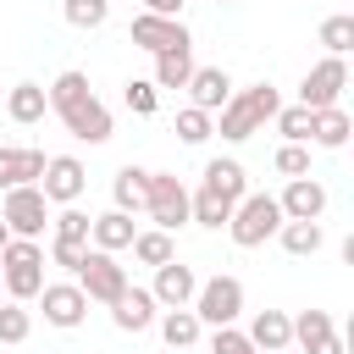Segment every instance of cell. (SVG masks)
<instances>
[{
    "mask_svg": "<svg viewBox=\"0 0 354 354\" xmlns=\"http://www.w3.org/2000/svg\"><path fill=\"white\" fill-rule=\"evenodd\" d=\"M44 94H50V111L66 122L72 138H83V144H105L111 138V111L94 100V88H88L83 72H61Z\"/></svg>",
    "mask_w": 354,
    "mask_h": 354,
    "instance_id": "6da1fadb",
    "label": "cell"
},
{
    "mask_svg": "<svg viewBox=\"0 0 354 354\" xmlns=\"http://www.w3.org/2000/svg\"><path fill=\"white\" fill-rule=\"evenodd\" d=\"M277 105H282V94L271 88V83H254V88H232V100L221 105V122H216V133L221 138H232V144H243V138H254L271 116H277Z\"/></svg>",
    "mask_w": 354,
    "mask_h": 354,
    "instance_id": "7a4b0ae2",
    "label": "cell"
},
{
    "mask_svg": "<svg viewBox=\"0 0 354 354\" xmlns=\"http://www.w3.org/2000/svg\"><path fill=\"white\" fill-rule=\"evenodd\" d=\"M277 227H282V205L271 194H243L227 216V232L238 249H260L266 238H277Z\"/></svg>",
    "mask_w": 354,
    "mask_h": 354,
    "instance_id": "3957f363",
    "label": "cell"
},
{
    "mask_svg": "<svg viewBox=\"0 0 354 354\" xmlns=\"http://www.w3.org/2000/svg\"><path fill=\"white\" fill-rule=\"evenodd\" d=\"M0 271H6V293H11L17 304H28V299H39V288H44V249H39L33 238H6Z\"/></svg>",
    "mask_w": 354,
    "mask_h": 354,
    "instance_id": "277c9868",
    "label": "cell"
},
{
    "mask_svg": "<svg viewBox=\"0 0 354 354\" xmlns=\"http://www.w3.org/2000/svg\"><path fill=\"white\" fill-rule=\"evenodd\" d=\"M194 315H199V326H232L238 315H243V282L238 277H205L199 288H194V304H188Z\"/></svg>",
    "mask_w": 354,
    "mask_h": 354,
    "instance_id": "5b68a950",
    "label": "cell"
},
{
    "mask_svg": "<svg viewBox=\"0 0 354 354\" xmlns=\"http://www.w3.org/2000/svg\"><path fill=\"white\" fill-rule=\"evenodd\" d=\"M144 210H149V221L160 232H177L188 221V188H183V177L177 171H149L144 177Z\"/></svg>",
    "mask_w": 354,
    "mask_h": 354,
    "instance_id": "8992f818",
    "label": "cell"
},
{
    "mask_svg": "<svg viewBox=\"0 0 354 354\" xmlns=\"http://www.w3.org/2000/svg\"><path fill=\"white\" fill-rule=\"evenodd\" d=\"M0 221L11 227V238H39L44 221H50V199L39 194V183H22V188H6V205H0Z\"/></svg>",
    "mask_w": 354,
    "mask_h": 354,
    "instance_id": "52a82bcc",
    "label": "cell"
},
{
    "mask_svg": "<svg viewBox=\"0 0 354 354\" xmlns=\"http://www.w3.org/2000/svg\"><path fill=\"white\" fill-rule=\"evenodd\" d=\"M343 88H348V61H343V55H326V61H315V66L304 72V83H299V105L326 111V105L343 100Z\"/></svg>",
    "mask_w": 354,
    "mask_h": 354,
    "instance_id": "ba28073f",
    "label": "cell"
},
{
    "mask_svg": "<svg viewBox=\"0 0 354 354\" xmlns=\"http://www.w3.org/2000/svg\"><path fill=\"white\" fill-rule=\"evenodd\" d=\"M88 188V171L77 155H44V171H39V194L50 205H77V194Z\"/></svg>",
    "mask_w": 354,
    "mask_h": 354,
    "instance_id": "9c48e42d",
    "label": "cell"
},
{
    "mask_svg": "<svg viewBox=\"0 0 354 354\" xmlns=\"http://www.w3.org/2000/svg\"><path fill=\"white\" fill-rule=\"evenodd\" d=\"M72 277H77V288H83L94 304H111V299L127 288V271H122V266H116V254H105V249H88V254H83V266H77Z\"/></svg>",
    "mask_w": 354,
    "mask_h": 354,
    "instance_id": "30bf717a",
    "label": "cell"
},
{
    "mask_svg": "<svg viewBox=\"0 0 354 354\" xmlns=\"http://www.w3.org/2000/svg\"><path fill=\"white\" fill-rule=\"evenodd\" d=\"M39 310H44L50 326L72 332V326H83V315H88V293H83L77 282H44V288H39Z\"/></svg>",
    "mask_w": 354,
    "mask_h": 354,
    "instance_id": "8fae6325",
    "label": "cell"
},
{
    "mask_svg": "<svg viewBox=\"0 0 354 354\" xmlns=\"http://www.w3.org/2000/svg\"><path fill=\"white\" fill-rule=\"evenodd\" d=\"M127 33H133V44H138V50H149V55L194 44V39H188V28H183V17H155V11H138Z\"/></svg>",
    "mask_w": 354,
    "mask_h": 354,
    "instance_id": "7c38bea8",
    "label": "cell"
},
{
    "mask_svg": "<svg viewBox=\"0 0 354 354\" xmlns=\"http://www.w3.org/2000/svg\"><path fill=\"white\" fill-rule=\"evenodd\" d=\"M282 221H321L326 216V183H315V177H288V188H282Z\"/></svg>",
    "mask_w": 354,
    "mask_h": 354,
    "instance_id": "4fadbf2b",
    "label": "cell"
},
{
    "mask_svg": "<svg viewBox=\"0 0 354 354\" xmlns=\"http://www.w3.org/2000/svg\"><path fill=\"white\" fill-rule=\"evenodd\" d=\"M155 310H160L155 293H149V288H133V282L111 299V321H116L122 332H149V326H155Z\"/></svg>",
    "mask_w": 354,
    "mask_h": 354,
    "instance_id": "5bb4252c",
    "label": "cell"
},
{
    "mask_svg": "<svg viewBox=\"0 0 354 354\" xmlns=\"http://www.w3.org/2000/svg\"><path fill=\"white\" fill-rule=\"evenodd\" d=\"M194 288H199V277H194V266H177V254L166 260V266H155V304H166V310H177V304H194Z\"/></svg>",
    "mask_w": 354,
    "mask_h": 354,
    "instance_id": "9a60e30c",
    "label": "cell"
},
{
    "mask_svg": "<svg viewBox=\"0 0 354 354\" xmlns=\"http://www.w3.org/2000/svg\"><path fill=\"white\" fill-rule=\"evenodd\" d=\"M293 343H299L304 354H343V337L332 332V315H326V310H304V315L293 321Z\"/></svg>",
    "mask_w": 354,
    "mask_h": 354,
    "instance_id": "2e32d148",
    "label": "cell"
},
{
    "mask_svg": "<svg viewBox=\"0 0 354 354\" xmlns=\"http://www.w3.org/2000/svg\"><path fill=\"white\" fill-rule=\"evenodd\" d=\"M183 88L194 94V105H199V111H221V105L232 100V77H227V66H194Z\"/></svg>",
    "mask_w": 354,
    "mask_h": 354,
    "instance_id": "e0dca14e",
    "label": "cell"
},
{
    "mask_svg": "<svg viewBox=\"0 0 354 354\" xmlns=\"http://www.w3.org/2000/svg\"><path fill=\"white\" fill-rule=\"evenodd\" d=\"M133 232H138V227H133V216H127V210H105V216H94V221H88V243H94V249H105V254L127 249V243H133Z\"/></svg>",
    "mask_w": 354,
    "mask_h": 354,
    "instance_id": "ac0fdd59",
    "label": "cell"
},
{
    "mask_svg": "<svg viewBox=\"0 0 354 354\" xmlns=\"http://www.w3.org/2000/svg\"><path fill=\"white\" fill-rule=\"evenodd\" d=\"M249 343H254L260 354H282V348L293 343V321H288L282 310H260V315L249 321Z\"/></svg>",
    "mask_w": 354,
    "mask_h": 354,
    "instance_id": "d6986e66",
    "label": "cell"
},
{
    "mask_svg": "<svg viewBox=\"0 0 354 354\" xmlns=\"http://www.w3.org/2000/svg\"><path fill=\"white\" fill-rule=\"evenodd\" d=\"M44 111H50V94H44L39 83H17V88L6 94V116H11L17 127H33V122H44Z\"/></svg>",
    "mask_w": 354,
    "mask_h": 354,
    "instance_id": "ffe728a7",
    "label": "cell"
},
{
    "mask_svg": "<svg viewBox=\"0 0 354 354\" xmlns=\"http://www.w3.org/2000/svg\"><path fill=\"white\" fill-rule=\"evenodd\" d=\"M39 171H44V149H0V188L39 183Z\"/></svg>",
    "mask_w": 354,
    "mask_h": 354,
    "instance_id": "44dd1931",
    "label": "cell"
},
{
    "mask_svg": "<svg viewBox=\"0 0 354 354\" xmlns=\"http://www.w3.org/2000/svg\"><path fill=\"white\" fill-rule=\"evenodd\" d=\"M348 111L343 105H326V111H310V138L321 144V149H343L348 144Z\"/></svg>",
    "mask_w": 354,
    "mask_h": 354,
    "instance_id": "7402d4cb",
    "label": "cell"
},
{
    "mask_svg": "<svg viewBox=\"0 0 354 354\" xmlns=\"http://www.w3.org/2000/svg\"><path fill=\"white\" fill-rule=\"evenodd\" d=\"M205 188H210V194H221L227 205H238V199L249 194V177H243V166H238V160H205Z\"/></svg>",
    "mask_w": 354,
    "mask_h": 354,
    "instance_id": "603a6c76",
    "label": "cell"
},
{
    "mask_svg": "<svg viewBox=\"0 0 354 354\" xmlns=\"http://www.w3.org/2000/svg\"><path fill=\"white\" fill-rule=\"evenodd\" d=\"M160 337H166V348H194V343H199V315H194L188 304L166 310V315H160Z\"/></svg>",
    "mask_w": 354,
    "mask_h": 354,
    "instance_id": "cb8c5ba5",
    "label": "cell"
},
{
    "mask_svg": "<svg viewBox=\"0 0 354 354\" xmlns=\"http://www.w3.org/2000/svg\"><path fill=\"white\" fill-rule=\"evenodd\" d=\"M188 72H194L188 44H183V50H160V55H155V77H149V83H155V88H183V83H188Z\"/></svg>",
    "mask_w": 354,
    "mask_h": 354,
    "instance_id": "d4e9b609",
    "label": "cell"
},
{
    "mask_svg": "<svg viewBox=\"0 0 354 354\" xmlns=\"http://www.w3.org/2000/svg\"><path fill=\"white\" fill-rule=\"evenodd\" d=\"M277 238H282V249H288V254H315V249L326 243L321 221H282V227H277Z\"/></svg>",
    "mask_w": 354,
    "mask_h": 354,
    "instance_id": "484cf974",
    "label": "cell"
},
{
    "mask_svg": "<svg viewBox=\"0 0 354 354\" xmlns=\"http://www.w3.org/2000/svg\"><path fill=\"white\" fill-rule=\"evenodd\" d=\"M227 216H232V205H227L221 194H210V188L188 194V221H199V227H227Z\"/></svg>",
    "mask_w": 354,
    "mask_h": 354,
    "instance_id": "4316f807",
    "label": "cell"
},
{
    "mask_svg": "<svg viewBox=\"0 0 354 354\" xmlns=\"http://www.w3.org/2000/svg\"><path fill=\"white\" fill-rule=\"evenodd\" d=\"M133 260H144V266H166L177 249H171V232H160V227H149V232H133Z\"/></svg>",
    "mask_w": 354,
    "mask_h": 354,
    "instance_id": "83f0119b",
    "label": "cell"
},
{
    "mask_svg": "<svg viewBox=\"0 0 354 354\" xmlns=\"http://www.w3.org/2000/svg\"><path fill=\"white\" fill-rule=\"evenodd\" d=\"M144 177H149L144 166H122V171H116V188H111V194H116V210H127V216L144 210Z\"/></svg>",
    "mask_w": 354,
    "mask_h": 354,
    "instance_id": "f1b7e54d",
    "label": "cell"
},
{
    "mask_svg": "<svg viewBox=\"0 0 354 354\" xmlns=\"http://www.w3.org/2000/svg\"><path fill=\"white\" fill-rule=\"evenodd\" d=\"M321 44H326V55H348V50H354V17H348V11L326 17V22H321Z\"/></svg>",
    "mask_w": 354,
    "mask_h": 354,
    "instance_id": "f546056e",
    "label": "cell"
},
{
    "mask_svg": "<svg viewBox=\"0 0 354 354\" xmlns=\"http://www.w3.org/2000/svg\"><path fill=\"white\" fill-rule=\"evenodd\" d=\"M277 133L288 138V144H304L310 138V105H277Z\"/></svg>",
    "mask_w": 354,
    "mask_h": 354,
    "instance_id": "4dcf8cb0",
    "label": "cell"
},
{
    "mask_svg": "<svg viewBox=\"0 0 354 354\" xmlns=\"http://www.w3.org/2000/svg\"><path fill=\"white\" fill-rule=\"evenodd\" d=\"M122 100H127V111H133V116H155V105H160V88H155L149 77H127Z\"/></svg>",
    "mask_w": 354,
    "mask_h": 354,
    "instance_id": "1f68e13d",
    "label": "cell"
},
{
    "mask_svg": "<svg viewBox=\"0 0 354 354\" xmlns=\"http://www.w3.org/2000/svg\"><path fill=\"white\" fill-rule=\"evenodd\" d=\"M216 133V122H210V111H199V105H188V111H177V138L183 144H205Z\"/></svg>",
    "mask_w": 354,
    "mask_h": 354,
    "instance_id": "d6a6232c",
    "label": "cell"
},
{
    "mask_svg": "<svg viewBox=\"0 0 354 354\" xmlns=\"http://www.w3.org/2000/svg\"><path fill=\"white\" fill-rule=\"evenodd\" d=\"M28 332H33V315L11 299V304H0V343H28Z\"/></svg>",
    "mask_w": 354,
    "mask_h": 354,
    "instance_id": "836d02e7",
    "label": "cell"
},
{
    "mask_svg": "<svg viewBox=\"0 0 354 354\" xmlns=\"http://www.w3.org/2000/svg\"><path fill=\"white\" fill-rule=\"evenodd\" d=\"M61 11H66V22H72V28H105L111 0H66Z\"/></svg>",
    "mask_w": 354,
    "mask_h": 354,
    "instance_id": "e575fe53",
    "label": "cell"
},
{
    "mask_svg": "<svg viewBox=\"0 0 354 354\" xmlns=\"http://www.w3.org/2000/svg\"><path fill=\"white\" fill-rule=\"evenodd\" d=\"M55 221V238H72V243H88V221L94 216H83L77 205H61V216H50Z\"/></svg>",
    "mask_w": 354,
    "mask_h": 354,
    "instance_id": "d590c367",
    "label": "cell"
},
{
    "mask_svg": "<svg viewBox=\"0 0 354 354\" xmlns=\"http://www.w3.org/2000/svg\"><path fill=\"white\" fill-rule=\"evenodd\" d=\"M271 166H277L282 177H310V149H304V144H282Z\"/></svg>",
    "mask_w": 354,
    "mask_h": 354,
    "instance_id": "8d00e7d4",
    "label": "cell"
},
{
    "mask_svg": "<svg viewBox=\"0 0 354 354\" xmlns=\"http://www.w3.org/2000/svg\"><path fill=\"white\" fill-rule=\"evenodd\" d=\"M210 354H260V348L249 343V332H238V326H216V337H210Z\"/></svg>",
    "mask_w": 354,
    "mask_h": 354,
    "instance_id": "74e56055",
    "label": "cell"
},
{
    "mask_svg": "<svg viewBox=\"0 0 354 354\" xmlns=\"http://www.w3.org/2000/svg\"><path fill=\"white\" fill-rule=\"evenodd\" d=\"M83 254H88V243H72V238H55V243H50V260H55V266H66V271H77V266H83Z\"/></svg>",
    "mask_w": 354,
    "mask_h": 354,
    "instance_id": "f35d334b",
    "label": "cell"
},
{
    "mask_svg": "<svg viewBox=\"0 0 354 354\" xmlns=\"http://www.w3.org/2000/svg\"><path fill=\"white\" fill-rule=\"evenodd\" d=\"M144 11H155V17H177L183 0H144Z\"/></svg>",
    "mask_w": 354,
    "mask_h": 354,
    "instance_id": "ab89813d",
    "label": "cell"
},
{
    "mask_svg": "<svg viewBox=\"0 0 354 354\" xmlns=\"http://www.w3.org/2000/svg\"><path fill=\"white\" fill-rule=\"evenodd\" d=\"M6 238H11V227H6V221H0V249H6Z\"/></svg>",
    "mask_w": 354,
    "mask_h": 354,
    "instance_id": "60d3db41",
    "label": "cell"
},
{
    "mask_svg": "<svg viewBox=\"0 0 354 354\" xmlns=\"http://www.w3.org/2000/svg\"><path fill=\"white\" fill-rule=\"evenodd\" d=\"M166 354H188V348H166Z\"/></svg>",
    "mask_w": 354,
    "mask_h": 354,
    "instance_id": "b9f144b4",
    "label": "cell"
}]
</instances>
